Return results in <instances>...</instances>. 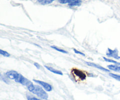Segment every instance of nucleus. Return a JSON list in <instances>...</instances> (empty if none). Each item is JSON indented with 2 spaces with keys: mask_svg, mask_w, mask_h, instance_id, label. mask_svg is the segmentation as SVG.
Instances as JSON below:
<instances>
[{
  "mask_svg": "<svg viewBox=\"0 0 120 100\" xmlns=\"http://www.w3.org/2000/svg\"><path fill=\"white\" fill-rule=\"evenodd\" d=\"M27 87L30 93L36 95L38 97H40L43 100H47L48 98V94L39 85H34L32 83H31L27 85Z\"/></svg>",
  "mask_w": 120,
  "mask_h": 100,
  "instance_id": "f257e3e1",
  "label": "nucleus"
},
{
  "mask_svg": "<svg viewBox=\"0 0 120 100\" xmlns=\"http://www.w3.org/2000/svg\"><path fill=\"white\" fill-rule=\"evenodd\" d=\"M34 81L36 83H37L38 84H40L41 85H42V87H43L45 90H46L47 91H50L52 90V86L48 83H45L44 81H42L39 80H34Z\"/></svg>",
  "mask_w": 120,
  "mask_h": 100,
  "instance_id": "423d86ee",
  "label": "nucleus"
},
{
  "mask_svg": "<svg viewBox=\"0 0 120 100\" xmlns=\"http://www.w3.org/2000/svg\"><path fill=\"white\" fill-rule=\"evenodd\" d=\"M27 98H28V100H41L39 99H38V98H35V97H29V96L27 97Z\"/></svg>",
  "mask_w": 120,
  "mask_h": 100,
  "instance_id": "6ab92c4d",
  "label": "nucleus"
},
{
  "mask_svg": "<svg viewBox=\"0 0 120 100\" xmlns=\"http://www.w3.org/2000/svg\"><path fill=\"white\" fill-rule=\"evenodd\" d=\"M108 68L110 70L120 73V66H118L117 65H109L108 66Z\"/></svg>",
  "mask_w": 120,
  "mask_h": 100,
  "instance_id": "1a4fd4ad",
  "label": "nucleus"
},
{
  "mask_svg": "<svg viewBox=\"0 0 120 100\" xmlns=\"http://www.w3.org/2000/svg\"><path fill=\"white\" fill-rule=\"evenodd\" d=\"M45 67L46 69H47L48 70H49V71H51V72L53 73L56 74L61 75V76H62V75H63V73H62V72L61 71H59V70H56V69H53V68L51 67L47 66H45Z\"/></svg>",
  "mask_w": 120,
  "mask_h": 100,
  "instance_id": "6e6552de",
  "label": "nucleus"
},
{
  "mask_svg": "<svg viewBox=\"0 0 120 100\" xmlns=\"http://www.w3.org/2000/svg\"><path fill=\"white\" fill-rule=\"evenodd\" d=\"M85 63L86 64H87L88 66H91V67H96L97 68V69H100V70H103V71H105V72H109V70H107V69H105V68L103 67L100 66L99 65H97V64H95V63H91V62H85Z\"/></svg>",
  "mask_w": 120,
  "mask_h": 100,
  "instance_id": "0eeeda50",
  "label": "nucleus"
},
{
  "mask_svg": "<svg viewBox=\"0 0 120 100\" xmlns=\"http://www.w3.org/2000/svg\"><path fill=\"white\" fill-rule=\"evenodd\" d=\"M76 0H59V2L61 4H67V3H72Z\"/></svg>",
  "mask_w": 120,
  "mask_h": 100,
  "instance_id": "2eb2a0df",
  "label": "nucleus"
},
{
  "mask_svg": "<svg viewBox=\"0 0 120 100\" xmlns=\"http://www.w3.org/2000/svg\"><path fill=\"white\" fill-rule=\"evenodd\" d=\"M73 73L74 75L77 76L80 80H84L86 79V75L85 74V73L83 71L75 69L73 70Z\"/></svg>",
  "mask_w": 120,
  "mask_h": 100,
  "instance_id": "7ed1b4c3",
  "label": "nucleus"
},
{
  "mask_svg": "<svg viewBox=\"0 0 120 100\" xmlns=\"http://www.w3.org/2000/svg\"><path fill=\"white\" fill-rule=\"evenodd\" d=\"M107 55L109 57H112L113 58L117 59H120V56L118 55V52L117 49L111 50L110 48H109L108 52L107 53Z\"/></svg>",
  "mask_w": 120,
  "mask_h": 100,
  "instance_id": "39448f33",
  "label": "nucleus"
},
{
  "mask_svg": "<svg viewBox=\"0 0 120 100\" xmlns=\"http://www.w3.org/2000/svg\"><path fill=\"white\" fill-rule=\"evenodd\" d=\"M82 0H76V1H74L72 3L69 4V6H70V7H74V6L79 5L82 3Z\"/></svg>",
  "mask_w": 120,
  "mask_h": 100,
  "instance_id": "9d476101",
  "label": "nucleus"
},
{
  "mask_svg": "<svg viewBox=\"0 0 120 100\" xmlns=\"http://www.w3.org/2000/svg\"><path fill=\"white\" fill-rule=\"evenodd\" d=\"M109 76H111V77L114 78V79L117 80H118V81H120V75L115 74H113V73H110V74H109Z\"/></svg>",
  "mask_w": 120,
  "mask_h": 100,
  "instance_id": "4468645a",
  "label": "nucleus"
},
{
  "mask_svg": "<svg viewBox=\"0 0 120 100\" xmlns=\"http://www.w3.org/2000/svg\"><path fill=\"white\" fill-rule=\"evenodd\" d=\"M53 1L54 0H38V2L41 4L46 5L52 3Z\"/></svg>",
  "mask_w": 120,
  "mask_h": 100,
  "instance_id": "9b49d317",
  "label": "nucleus"
},
{
  "mask_svg": "<svg viewBox=\"0 0 120 100\" xmlns=\"http://www.w3.org/2000/svg\"><path fill=\"white\" fill-rule=\"evenodd\" d=\"M15 81L16 82V83H20V84H21L22 85H26V86L28 85H29L30 83H32L31 81H30L29 80L26 78L25 77H24L22 75L20 74L19 75L18 77V78L15 80Z\"/></svg>",
  "mask_w": 120,
  "mask_h": 100,
  "instance_id": "f03ea898",
  "label": "nucleus"
},
{
  "mask_svg": "<svg viewBox=\"0 0 120 100\" xmlns=\"http://www.w3.org/2000/svg\"><path fill=\"white\" fill-rule=\"evenodd\" d=\"M0 80L2 81H3L4 82H5V83H7V84H9V82L8 81V80H7V78H6L5 77H4V76L1 74V73H0Z\"/></svg>",
  "mask_w": 120,
  "mask_h": 100,
  "instance_id": "f3484780",
  "label": "nucleus"
},
{
  "mask_svg": "<svg viewBox=\"0 0 120 100\" xmlns=\"http://www.w3.org/2000/svg\"><path fill=\"white\" fill-rule=\"evenodd\" d=\"M73 50H74V52H75L76 53L80 54V55H82V56H85V55H84V53H83L80 52H79V51H78V50H76V49H73Z\"/></svg>",
  "mask_w": 120,
  "mask_h": 100,
  "instance_id": "a211bd4d",
  "label": "nucleus"
},
{
  "mask_svg": "<svg viewBox=\"0 0 120 100\" xmlns=\"http://www.w3.org/2000/svg\"><path fill=\"white\" fill-rule=\"evenodd\" d=\"M51 48H53V49H55V50H57V51L60 52L61 53H68V52L65 51V50H63V49H60V48H57V47L56 46H51Z\"/></svg>",
  "mask_w": 120,
  "mask_h": 100,
  "instance_id": "f8f14e48",
  "label": "nucleus"
},
{
  "mask_svg": "<svg viewBox=\"0 0 120 100\" xmlns=\"http://www.w3.org/2000/svg\"><path fill=\"white\" fill-rule=\"evenodd\" d=\"M103 59H104V60L105 61V62H110V63H114V64H118V65H120V63H118V62H117L116 61L110 59H107V58H106V57H103Z\"/></svg>",
  "mask_w": 120,
  "mask_h": 100,
  "instance_id": "ddd939ff",
  "label": "nucleus"
},
{
  "mask_svg": "<svg viewBox=\"0 0 120 100\" xmlns=\"http://www.w3.org/2000/svg\"><path fill=\"white\" fill-rule=\"evenodd\" d=\"M7 77H8V78L11 80H15L18 78V77L19 76V74L16 71H14V70H11V71H8L5 74Z\"/></svg>",
  "mask_w": 120,
  "mask_h": 100,
  "instance_id": "20e7f679",
  "label": "nucleus"
},
{
  "mask_svg": "<svg viewBox=\"0 0 120 100\" xmlns=\"http://www.w3.org/2000/svg\"><path fill=\"white\" fill-rule=\"evenodd\" d=\"M0 55L5 56V57H9L10 56V55L7 52L4 51L3 50H1V49H0Z\"/></svg>",
  "mask_w": 120,
  "mask_h": 100,
  "instance_id": "dca6fc26",
  "label": "nucleus"
},
{
  "mask_svg": "<svg viewBox=\"0 0 120 100\" xmlns=\"http://www.w3.org/2000/svg\"><path fill=\"white\" fill-rule=\"evenodd\" d=\"M34 65H35V66L37 68V69H40V65L38 64V63H34Z\"/></svg>",
  "mask_w": 120,
  "mask_h": 100,
  "instance_id": "aec40b11",
  "label": "nucleus"
}]
</instances>
